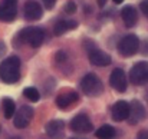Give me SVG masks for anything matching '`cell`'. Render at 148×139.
<instances>
[{"label": "cell", "instance_id": "obj_1", "mask_svg": "<svg viewBox=\"0 0 148 139\" xmlns=\"http://www.w3.org/2000/svg\"><path fill=\"white\" fill-rule=\"evenodd\" d=\"M20 78V59L17 56H9L0 63V79L4 83H16Z\"/></svg>", "mask_w": 148, "mask_h": 139}, {"label": "cell", "instance_id": "obj_2", "mask_svg": "<svg viewBox=\"0 0 148 139\" xmlns=\"http://www.w3.org/2000/svg\"><path fill=\"white\" fill-rule=\"evenodd\" d=\"M20 43H29L32 47H39L43 43L45 32L40 27H26L20 30L16 36Z\"/></svg>", "mask_w": 148, "mask_h": 139}, {"label": "cell", "instance_id": "obj_3", "mask_svg": "<svg viewBox=\"0 0 148 139\" xmlns=\"http://www.w3.org/2000/svg\"><path fill=\"white\" fill-rule=\"evenodd\" d=\"M81 89L86 96H91V97L99 96L103 92V86H102L101 79L94 73H88L84 76V79L81 82Z\"/></svg>", "mask_w": 148, "mask_h": 139}, {"label": "cell", "instance_id": "obj_4", "mask_svg": "<svg viewBox=\"0 0 148 139\" xmlns=\"http://www.w3.org/2000/svg\"><path fill=\"white\" fill-rule=\"evenodd\" d=\"M140 49V39L137 35H127L118 43V52L121 56L130 57L134 56Z\"/></svg>", "mask_w": 148, "mask_h": 139}, {"label": "cell", "instance_id": "obj_5", "mask_svg": "<svg viewBox=\"0 0 148 139\" xmlns=\"http://www.w3.org/2000/svg\"><path fill=\"white\" fill-rule=\"evenodd\" d=\"M130 79L135 86L148 83V62H138L131 67Z\"/></svg>", "mask_w": 148, "mask_h": 139}, {"label": "cell", "instance_id": "obj_6", "mask_svg": "<svg viewBox=\"0 0 148 139\" xmlns=\"http://www.w3.org/2000/svg\"><path fill=\"white\" fill-rule=\"evenodd\" d=\"M32 119H33V108H32V106H27V105L22 106V108H20L17 112H14V115H13V123H14V126H16L17 129L26 128V126L30 123Z\"/></svg>", "mask_w": 148, "mask_h": 139}, {"label": "cell", "instance_id": "obj_7", "mask_svg": "<svg viewBox=\"0 0 148 139\" xmlns=\"http://www.w3.org/2000/svg\"><path fill=\"white\" fill-rule=\"evenodd\" d=\"M89 45H91V47H86V53H88V57H89L92 65H95V66H108V65H111L112 59H111L109 55H106L105 52L97 49L92 42H89Z\"/></svg>", "mask_w": 148, "mask_h": 139}, {"label": "cell", "instance_id": "obj_8", "mask_svg": "<svg viewBox=\"0 0 148 139\" xmlns=\"http://www.w3.org/2000/svg\"><path fill=\"white\" fill-rule=\"evenodd\" d=\"M71 131L76 132V134H88L94 129V125L92 122L89 121V118L84 113L81 115H76L72 121H71Z\"/></svg>", "mask_w": 148, "mask_h": 139}, {"label": "cell", "instance_id": "obj_9", "mask_svg": "<svg viewBox=\"0 0 148 139\" xmlns=\"http://www.w3.org/2000/svg\"><path fill=\"white\" fill-rule=\"evenodd\" d=\"M17 14V0H3L0 4V22H13Z\"/></svg>", "mask_w": 148, "mask_h": 139}, {"label": "cell", "instance_id": "obj_10", "mask_svg": "<svg viewBox=\"0 0 148 139\" xmlns=\"http://www.w3.org/2000/svg\"><path fill=\"white\" fill-rule=\"evenodd\" d=\"M78 99H79V95L75 92V91H72V89H65V91H62V92L56 96V106H58L59 109L65 110V109H69L73 103H76Z\"/></svg>", "mask_w": 148, "mask_h": 139}, {"label": "cell", "instance_id": "obj_11", "mask_svg": "<svg viewBox=\"0 0 148 139\" xmlns=\"http://www.w3.org/2000/svg\"><path fill=\"white\" fill-rule=\"evenodd\" d=\"M23 13H25V19H26V20H30V22L39 20V19H42V16H43V10H42L40 3H38V1H35V0H27V1L25 3Z\"/></svg>", "mask_w": 148, "mask_h": 139}, {"label": "cell", "instance_id": "obj_12", "mask_svg": "<svg viewBox=\"0 0 148 139\" xmlns=\"http://www.w3.org/2000/svg\"><path fill=\"white\" fill-rule=\"evenodd\" d=\"M145 118V108L144 105L138 100L134 99L130 103V115H128V122L131 125H137L138 122H141Z\"/></svg>", "mask_w": 148, "mask_h": 139}, {"label": "cell", "instance_id": "obj_13", "mask_svg": "<svg viewBox=\"0 0 148 139\" xmlns=\"http://www.w3.org/2000/svg\"><path fill=\"white\" fill-rule=\"evenodd\" d=\"M109 83L116 92H125L127 91V76L122 69H114L109 76Z\"/></svg>", "mask_w": 148, "mask_h": 139}, {"label": "cell", "instance_id": "obj_14", "mask_svg": "<svg viewBox=\"0 0 148 139\" xmlns=\"http://www.w3.org/2000/svg\"><path fill=\"white\" fill-rule=\"evenodd\" d=\"M46 134L52 139H62L65 136V122L60 119H53L46 125Z\"/></svg>", "mask_w": 148, "mask_h": 139}, {"label": "cell", "instance_id": "obj_15", "mask_svg": "<svg viewBox=\"0 0 148 139\" xmlns=\"http://www.w3.org/2000/svg\"><path fill=\"white\" fill-rule=\"evenodd\" d=\"M130 115V103L125 100H118L112 106V119L115 122H122L127 121Z\"/></svg>", "mask_w": 148, "mask_h": 139}, {"label": "cell", "instance_id": "obj_16", "mask_svg": "<svg viewBox=\"0 0 148 139\" xmlns=\"http://www.w3.org/2000/svg\"><path fill=\"white\" fill-rule=\"evenodd\" d=\"M121 17L125 23L127 27H132L137 20H138V14H137V10L132 7V6H125L122 10H121Z\"/></svg>", "mask_w": 148, "mask_h": 139}, {"label": "cell", "instance_id": "obj_17", "mask_svg": "<svg viewBox=\"0 0 148 139\" xmlns=\"http://www.w3.org/2000/svg\"><path fill=\"white\" fill-rule=\"evenodd\" d=\"M76 27H78V22L75 20H59L53 27V33L56 36H62L69 30H75Z\"/></svg>", "mask_w": 148, "mask_h": 139}, {"label": "cell", "instance_id": "obj_18", "mask_svg": "<svg viewBox=\"0 0 148 139\" xmlns=\"http://www.w3.org/2000/svg\"><path fill=\"white\" fill-rule=\"evenodd\" d=\"M115 128L111 125H102L98 131L95 132V136L98 139H112L115 138Z\"/></svg>", "mask_w": 148, "mask_h": 139}, {"label": "cell", "instance_id": "obj_19", "mask_svg": "<svg viewBox=\"0 0 148 139\" xmlns=\"http://www.w3.org/2000/svg\"><path fill=\"white\" fill-rule=\"evenodd\" d=\"M3 112H4V118L6 119H10L13 118L14 112H16V105H14V100L10 99V97H3Z\"/></svg>", "mask_w": 148, "mask_h": 139}, {"label": "cell", "instance_id": "obj_20", "mask_svg": "<svg viewBox=\"0 0 148 139\" xmlns=\"http://www.w3.org/2000/svg\"><path fill=\"white\" fill-rule=\"evenodd\" d=\"M23 95H25V97H26V99H29L30 102H38V100L40 99V93H39V91H38L36 88H33V86L25 88Z\"/></svg>", "mask_w": 148, "mask_h": 139}, {"label": "cell", "instance_id": "obj_21", "mask_svg": "<svg viewBox=\"0 0 148 139\" xmlns=\"http://www.w3.org/2000/svg\"><path fill=\"white\" fill-rule=\"evenodd\" d=\"M63 10H65V13H68V14H73V13L76 12V3L72 1V0H69V1L65 4Z\"/></svg>", "mask_w": 148, "mask_h": 139}, {"label": "cell", "instance_id": "obj_22", "mask_svg": "<svg viewBox=\"0 0 148 139\" xmlns=\"http://www.w3.org/2000/svg\"><path fill=\"white\" fill-rule=\"evenodd\" d=\"M66 53L65 52H58L56 53V56H55V60H56V63H62V62H66Z\"/></svg>", "mask_w": 148, "mask_h": 139}, {"label": "cell", "instance_id": "obj_23", "mask_svg": "<svg viewBox=\"0 0 148 139\" xmlns=\"http://www.w3.org/2000/svg\"><path fill=\"white\" fill-rule=\"evenodd\" d=\"M42 3H43L46 10H52L55 7V4H56V0H42Z\"/></svg>", "mask_w": 148, "mask_h": 139}, {"label": "cell", "instance_id": "obj_24", "mask_svg": "<svg viewBox=\"0 0 148 139\" xmlns=\"http://www.w3.org/2000/svg\"><path fill=\"white\" fill-rule=\"evenodd\" d=\"M140 7H141V12L145 14V17H148V0H143L140 3Z\"/></svg>", "mask_w": 148, "mask_h": 139}, {"label": "cell", "instance_id": "obj_25", "mask_svg": "<svg viewBox=\"0 0 148 139\" xmlns=\"http://www.w3.org/2000/svg\"><path fill=\"white\" fill-rule=\"evenodd\" d=\"M4 52H6V46H4V43L0 40V57L4 55Z\"/></svg>", "mask_w": 148, "mask_h": 139}, {"label": "cell", "instance_id": "obj_26", "mask_svg": "<svg viewBox=\"0 0 148 139\" xmlns=\"http://www.w3.org/2000/svg\"><path fill=\"white\" fill-rule=\"evenodd\" d=\"M138 139H148V132H141Z\"/></svg>", "mask_w": 148, "mask_h": 139}, {"label": "cell", "instance_id": "obj_27", "mask_svg": "<svg viewBox=\"0 0 148 139\" xmlns=\"http://www.w3.org/2000/svg\"><path fill=\"white\" fill-rule=\"evenodd\" d=\"M144 55H148V39L144 42Z\"/></svg>", "mask_w": 148, "mask_h": 139}, {"label": "cell", "instance_id": "obj_28", "mask_svg": "<svg viewBox=\"0 0 148 139\" xmlns=\"http://www.w3.org/2000/svg\"><path fill=\"white\" fill-rule=\"evenodd\" d=\"M106 1H108V0H97V3H98V6H99V7H103Z\"/></svg>", "mask_w": 148, "mask_h": 139}, {"label": "cell", "instance_id": "obj_29", "mask_svg": "<svg viewBox=\"0 0 148 139\" xmlns=\"http://www.w3.org/2000/svg\"><path fill=\"white\" fill-rule=\"evenodd\" d=\"M112 1H114V3H115V4H121V3H122V1H124V0H112Z\"/></svg>", "mask_w": 148, "mask_h": 139}, {"label": "cell", "instance_id": "obj_30", "mask_svg": "<svg viewBox=\"0 0 148 139\" xmlns=\"http://www.w3.org/2000/svg\"><path fill=\"white\" fill-rule=\"evenodd\" d=\"M71 139H79V138H71Z\"/></svg>", "mask_w": 148, "mask_h": 139}, {"label": "cell", "instance_id": "obj_31", "mask_svg": "<svg viewBox=\"0 0 148 139\" xmlns=\"http://www.w3.org/2000/svg\"><path fill=\"white\" fill-rule=\"evenodd\" d=\"M0 131H1V126H0Z\"/></svg>", "mask_w": 148, "mask_h": 139}]
</instances>
